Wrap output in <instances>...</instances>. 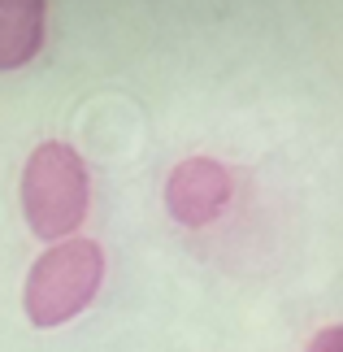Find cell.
Listing matches in <instances>:
<instances>
[{
  "label": "cell",
  "mask_w": 343,
  "mask_h": 352,
  "mask_svg": "<svg viewBox=\"0 0 343 352\" xmlns=\"http://www.w3.org/2000/svg\"><path fill=\"white\" fill-rule=\"evenodd\" d=\"M48 31V0H0V74L39 57Z\"/></svg>",
  "instance_id": "277c9868"
},
{
  "label": "cell",
  "mask_w": 343,
  "mask_h": 352,
  "mask_svg": "<svg viewBox=\"0 0 343 352\" xmlns=\"http://www.w3.org/2000/svg\"><path fill=\"white\" fill-rule=\"evenodd\" d=\"M305 352H343V327H322Z\"/></svg>",
  "instance_id": "5b68a950"
},
{
  "label": "cell",
  "mask_w": 343,
  "mask_h": 352,
  "mask_svg": "<svg viewBox=\"0 0 343 352\" xmlns=\"http://www.w3.org/2000/svg\"><path fill=\"white\" fill-rule=\"evenodd\" d=\"M100 283H104V248L96 239L74 235L48 243V252H39V261L22 283V314L39 331L65 327L83 309H91V300L100 296Z\"/></svg>",
  "instance_id": "7a4b0ae2"
},
{
  "label": "cell",
  "mask_w": 343,
  "mask_h": 352,
  "mask_svg": "<svg viewBox=\"0 0 343 352\" xmlns=\"http://www.w3.org/2000/svg\"><path fill=\"white\" fill-rule=\"evenodd\" d=\"M230 196H235V174L213 157H187L178 161L166 179V209L178 226L200 231L213 226L226 213Z\"/></svg>",
  "instance_id": "3957f363"
},
{
  "label": "cell",
  "mask_w": 343,
  "mask_h": 352,
  "mask_svg": "<svg viewBox=\"0 0 343 352\" xmlns=\"http://www.w3.org/2000/svg\"><path fill=\"white\" fill-rule=\"evenodd\" d=\"M18 200H22V218L35 239H44V243L74 239L91 209L87 161L70 144L44 140L39 148H31V157L22 166Z\"/></svg>",
  "instance_id": "6da1fadb"
}]
</instances>
